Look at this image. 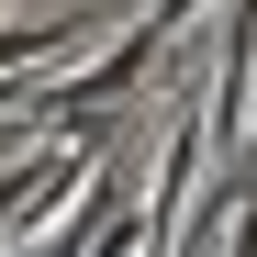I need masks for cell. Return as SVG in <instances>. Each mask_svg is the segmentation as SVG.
<instances>
[{"instance_id": "obj_1", "label": "cell", "mask_w": 257, "mask_h": 257, "mask_svg": "<svg viewBox=\"0 0 257 257\" xmlns=\"http://www.w3.org/2000/svg\"><path fill=\"white\" fill-rule=\"evenodd\" d=\"M201 168H212V112L201 90L168 112V146H157V201L135 212V246H179L190 235V190H201Z\"/></svg>"}, {"instance_id": "obj_2", "label": "cell", "mask_w": 257, "mask_h": 257, "mask_svg": "<svg viewBox=\"0 0 257 257\" xmlns=\"http://www.w3.org/2000/svg\"><path fill=\"white\" fill-rule=\"evenodd\" d=\"M201 12V0H146V34H157V45H179V23Z\"/></svg>"}]
</instances>
